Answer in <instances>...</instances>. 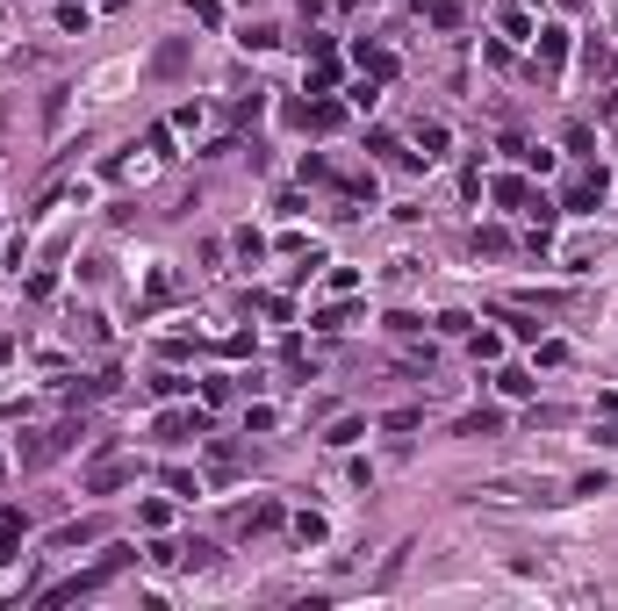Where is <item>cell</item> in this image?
Instances as JSON below:
<instances>
[{"mask_svg":"<svg viewBox=\"0 0 618 611\" xmlns=\"http://www.w3.org/2000/svg\"><path fill=\"white\" fill-rule=\"evenodd\" d=\"M130 561H137L130 547H108L94 568H80V576H65V583H51V590H36V597H43V605H72V597H94V590H108V583L130 568Z\"/></svg>","mask_w":618,"mask_h":611,"instance_id":"6da1fadb","label":"cell"},{"mask_svg":"<svg viewBox=\"0 0 618 611\" xmlns=\"http://www.w3.org/2000/svg\"><path fill=\"white\" fill-rule=\"evenodd\" d=\"M489 195L504 209H517V216H532V223H554V202L532 188V180H517V173H504V180H489Z\"/></svg>","mask_w":618,"mask_h":611,"instance_id":"7a4b0ae2","label":"cell"},{"mask_svg":"<svg viewBox=\"0 0 618 611\" xmlns=\"http://www.w3.org/2000/svg\"><path fill=\"white\" fill-rule=\"evenodd\" d=\"M604 195H612V180H604V173H583V180H568L561 209H568V216H590V209H604Z\"/></svg>","mask_w":618,"mask_h":611,"instance_id":"3957f363","label":"cell"},{"mask_svg":"<svg viewBox=\"0 0 618 611\" xmlns=\"http://www.w3.org/2000/svg\"><path fill=\"white\" fill-rule=\"evenodd\" d=\"M72 439H80V424H51L43 439H29V453H22V468H51V461H58V453H65Z\"/></svg>","mask_w":618,"mask_h":611,"instance_id":"277c9868","label":"cell"},{"mask_svg":"<svg viewBox=\"0 0 618 611\" xmlns=\"http://www.w3.org/2000/svg\"><path fill=\"white\" fill-rule=\"evenodd\" d=\"M151 432H159V439H202V432H208V410H166Z\"/></svg>","mask_w":618,"mask_h":611,"instance_id":"5b68a950","label":"cell"},{"mask_svg":"<svg viewBox=\"0 0 618 611\" xmlns=\"http://www.w3.org/2000/svg\"><path fill=\"white\" fill-rule=\"evenodd\" d=\"M367 151H374V159H389V166H403V173H417V166H424V151H403L389 130H367Z\"/></svg>","mask_w":618,"mask_h":611,"instance_id":"8992f818","label":"cell"},{"mask_svg":"<svg viewBox=\"0 0 618 611\" xmlns=\"http://www.w3.org/2000/svg\"><path fill=\"white\" fill-rule=\"evenodd\" d=\"M130 475H137L130 461H94V468H87V497H108V490H122Z\"/></svg>","mask_w":618,"mask_h":611,"instance_id":"52a82bcc","label":"cell"},{"mask_svg":"<svg viewBox=\"0 0 618 611\" xmlns=\"http://www.w3.org/2000/svg\"><path fill=\"white\" fill-rule=\"evenodd\" d=\"M352 58H360V73H367L374 87H389V80H396V51H381V44H360Z\"/></svg>","mask_w":618,"mask_h":611,"instance_id":"ba28073f","label":"cell"},{"mask_svg":"<svg viewBox=\"0 0 618 611\" xmlns=\"http://www.w3.org/2000/svg\"><path fill=\"white\" fill-rule=\"evenodd\" d=\"M338 122H345V108L331 102V94H316V102H303V130H316V137H331Z\"/></svg>","mask_w":618,"mask_h":611,"instance_id":"9c48e42d","label":"cell"},{"mask_svg":"<svg viewBox=\"0 0 618 611\" xmlns=\"http://www.w3.org/2000/svg\"><path fill=\"white\" fill-rule=\"evenodd\" d=\"M22 561V510L0 504V568H14Z\"/></svg>","mask_w":618,"mask_h":611,"instance_id":"30bf717a","label":"cell"},{"mask_svg":"<svg viewBox=\"0 0 618 611\" xmlns=\"http://www.w3.org/2000/svg\"><path fill=\"white\" fill-rule=\"evenodd\" d=\"M281 518H288V510H281L274 497H266V504H245V510H237V532H274Z\"/></svg>","mask_w":618,"mask_h":611,"instance_id":"8fae6325","label":"cell"},{"mask_svg":"<svg viewBox=\"0 0 618 611\" xmlns=\"http://www.w3.org/2000/svg\"><path fill=\"white\" fill-rule=\"evenodd\" d=\"M532 44H539V65H546V73H554V65L568 58V29H561V22H546V29L532 36Z\"/></svg>","mask_w":618,"mask_h":611,"instance_id":"7c38bea8","label":"cell"},{"mask_svg":"<svg viewBox=\"0 0 618 611\" xmlns=\"http://www.w3.org/2000/svg\"><path fill=\"white\" fill-rule=\"evenodd\" d=\"M87 539H101V518H80V525H58V532H51L58 554H65V547H87Z\"/></svg>","mask_w":618,"mask_h":611,"instance_id":"4fadbf2b","label":"cell"},{"mask_svg":"<svg viewBox=\"0 0 618 611\" xmlns=\"http://www.w3.org/2000/svg\"><path fill=\"white\" fill-rule=\"evenodd\" d=\"M180 65H188V44H159V51H151V73H159V80H173Z\"/></svg>","mask_w":618,"mask_h":611,"instance_id":"5bb4252c","label":"cell"},{"mask_svg":"<svg viewBox=\"0 0 618 611\" xmlns=\"http://www.w3.org/2000/svg\"><path fill=\"white\" fill-rule=\"evenodd\" d=\"M489 432H504L497 410H468V417H460V439H489Z\"/></svg>","mask_w":618,"mask_h":611,"instance_id":"9a60e30c","label":"cell"},{"mask_svg":"<svg viewBox=\"0 0 618 611\" xmlns=\"http://www.w3.org/2000/svg\"><path fill=\"white\" fill-rule=\"evenodd\" d=\"M561 144H568L575 159H590V151H597V130H590V122H568V130H561Z\"/></svg>","mask_w":618,"mask_h":611,"instance_id":"2e32d148","label":"cell"},{"mask_svg":"<svg viewBox=\"0 0 618 611\" xmlns=\"http://www.w3.org/2000/svg\"><path fill=\"white\" fill-rule=\"evenodd\" d=\"M475 252H489V259H504V252H511V230H497V223H489V230H475Z\"/></svg>","mask_w":618,"mask_h":611,"instance_id":"e0dca14e","label":"cell"},{"mask_svg":"<svg viewBox=\"0 0 618 611\" xmlns=\"http://www.w3.org/2000/svg\"><path fill=\"white\" fill-rule=\"evenodd\" d=\"M389 324V338H424V316H410V309H396V316H381Z\"/></svg>","mask_w":618,"mask_h":611,"instance_id":"ac0fdd59","label":"cell"},{"mask_svg":"<svg viewBox=\"0 0 618 611\" xmlns=\"http://www.w3.org/2000/svg\"><path fill=\"white\" fill-rule=\"evenodd\" d=\"M497 389H504V396H532V389H539V382H532V374H525V367H504V374H497Z\"/></svg>","mask_w":618,"mask_h":611,"instance_id":"d6986e66","label":"cell"},{"mask_svg":"<svg viewBox=\"0 0 618 611\" xmlns=\"http://www.w3.org/2000/svg\"><path fill=\"white\" fill-rule=\"evenodd\" d=\"M58 29H65V36H87V7L65 0V7H58Z\"/></svg>","mask_w":618,"mask_h":611,"instance_id":"ffe728a7","label":"cell"},{"mask_svg":"<svg viewBox=\"0 0 618 611\" xmlns=\"http://www.w3.org/2000/svg\"><path fill=\"white\" fill-rule=\"evenodd\" d=\"M323 439H331V446H352V439H367V424H360V417H338Z\"/></svg>","mask_w":618,"mask_h":611,"instance_id":"44dd1931","label":"cell"},{"mask_svg":"<svg viewBox=\"0 0 618 611\" xmlns=\"http://www.w3.org/2000/svg\"><path fill=\"white\" fill-rule=\"evenodd\" d=\"M352 324V303H331V309H316V331H345Z\"/></svg>","mask_w":618,"mask_h":611,"instance_id":"7402d4cb","label":"cell"},{"mask_svg":"<svg viewBox=\"0 0 618 611\" xmlns=\"http://www.w3.org/2000/svg\"><path fill=\"white\" fill-rule=\"evenodd\" d=\"M504 36H517V44H532V15H525V7H504Z\"/></svg>","mask_w":618,"mask_h":611,"instance_id":"603a6c76","label":"cell"},{"mask_svg":"<svg viewBox=\"0 0 618 611\" xmlns=\"http://www.w3.org/2000/svg\"><path fill=\"white\" fill-rule=\"evenodd\" d=\"M295 539H303V547L323 539V518H316V510H295Z\"/></svg>","mask_w":618,"mask_h":611,"instance_id":"cb8c5ba5","label":"cell"},{"mask_svg":"<svg viewBox=\"0 0 618 611\" xmlns=\"http://www.w3.org/2000/svg\"><path fill=\"white\" fill-rule=\"evenodd\" d=\"M331 87H338V65H331V58H316V73H309V94H331Z\"/></svg>","mask_w":618,"mask_h":611,"instance_id":"d4e9b609","label":"cell"},{"mask_svg":"<svg viewBox=\"0 0 618 611\" xmlns=\"http://www.w3.org/2000/svg\"><path fill=\"white\" fill-rule=\"evenodd\" d=\"M417 144H424V159H439V151H446V122H424V130H417Z\"/></svg>","mask_w":618,"mask_h":611,"instance_id":"484cf974","label":"cell"},{"mask_svg":"<svg viewBox=\"0 0 618 611\" xmlns=\"http://www.w3.org/2000/svg\"><path fill=\"white\" fill-rule=\"evenodd\" d=\"M230 245H237V259H259V252H266V238H259V230H252V223H245V230H237V238H230Z\"/></svg>","mask_w":618,"mask_h":611,"instance_id":"4316f807","label":"cell"},{"mask_svg":"<svg viewBox=\"0 0 618 611\" xmlns=\"http://www.w3.org/2000/svg\"><path fill=\"white\" fill-rule=\"evenodd\" d=\"M166 490H173V497H202V482H195L188 468H166Z\"/></svg>","mask_w":618,"mask_h":611,"instance_id":"83f0119b","label":"cell"},{"mask_svg":"<svg viewBox=\"0 0 618 611\" xmlns=\"http://www.w3.org/2000/svg\"><path fill=\"white\" fill-rule=\"evenodd\" d=\"M202 403H208V410L230 403V374H208V382H202Z\"/></svg>","mask_w":618,"mask_h":611,"instance_id":"f1b7e54d","label":"cell"},{"mask_svg":"<svg viewBox=\"0 0 618 611\" xmlns=\"http://www.w3.org/2000/svg\"><path fill=\"white\" fill-rule=\"evenodd\" d=\"M504 324H511L517 338H532V345H539V324H532V316H525V309H504Z\"/></svg>","mask_w":618,"mask_h":611,"instance_id":"f546056e","label":"cell"},{"mask_svg":"<svg viewBox=\"0 0 618 611\" xmlns=\"http://www.w3.org/2000/svg\"><path fill=\"white\" fill-rule=\"evenodd\" d=\"M381 424H389V432H417V424H424V410H389Z\"/></svg>","mask_w":618,"mask_h":611,"instance_id":"4dcf8cb0","label":"cell"},{"mask_svg":"<svg viewBox=\"0 0 618 611\" xmlns=\"http://www.w3.org/2000/svg\"><path fill=\"white\" fill-rule=\"evenodd\" d=\"M137 518H144V532H166V518H173V510H166V504H159V497H151V504L137 510Z\"/></svg>","mask_w":618,"mask_h":611,"instance_id":"1f68e13d","label":"cell"},{"mask_svg":"<svg viewBox=\"0 0 618 611\" xmlns=\"http://www.w3.org/2000/svg\"><path fill=\"white\" fill-rule=\"evenodd\" d=\"M188 15L195 22H223V0H188Z\"/></svg>","mask_w":618,"mask_h":611,"instance_id":"d6a6232c","label":"cell"},{"mask_svg":"<svg viewBox=\"0 0 618 611\" xmlns=\"http://www.w3.org/2000/svg\"><path fill=\"white\" fill-rule=\"evenodd\" d=\"M597 446H618V417H612V424H597Z\"/></svg>","mask_w":618,"mask_h":611,"instance_id":"836d02e7","label":"cell"},{"mask_svg":"<svg viewBox=\"0 0 618 611\" xmlns=\"http://www.w3.org/2000/svg\"><path fill=\"white\" fill-rule=\"evenodd\" d=\"M7 360H14V345H7V338H0V367H7Z\"/></svg>","mask_w":618,"mask_h":611,"instance_id":"e575fe53","label":"cell"},{"mask_svg":"<svg viewBox=\"0 0 618 611\" xmlns=\"http://www.w3.org/2000/svg\"><path fill=\"white\" fill-rule=\"evenodd\" d=\"M561 7H583V0H561Z\"/></svg>","mask_w":618,"mask_h":611,"instance_id":"d590c367","label":"cell"}]
</instances>
